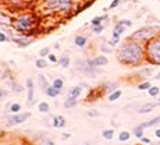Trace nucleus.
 I'll use <instances>...</instances> for the list:
<instances>
[{
	"instance_id": "423d86ee",
	"label": "nucleus",
	"mask_w": 160,
	"mask_h": 145,
	"mask_svg": "<svg viewBox=\"0 0 160 145\" xmlns=\"http://www.w3.org/2000/svg\"><path fill=\"white\" fill-rule=\"evenodd\" d=\"M75 70L79 73H82L84 75L89 77V78H93V77H96V75H99V74L103 73L99 67H91L87 63V60H82V59H79V60L75 61Z\"/></svg>"
},
{
	"instance_id": "37998d69",
	"label": "nucleus",
	"mask_w": 160,
	"mask_h": 145,
	"mask_svg": "<svg viewBox=\"0 0 160 145\" xmlns=\"http://www.w3.org/2000/svg\"><path fill=\"white\" fill-rule=\"evenodd\" d=\"M38 145H54V142L52 140H42Z\"/></svg>"
},
{
	"instance_id": "49530a36",
	"label": "nucleus",
	"mask_w": 160,
	"mask_h": 145,
	"mask_svg": "<svg viewBox=\"0 0 160 145\" xmlns=\"http://www.w3.org/2000/svg\"><path fill=\"white\" fill-rule=\"evenodd\" d=\"M155 135H156V138H159V140H160V128H156Z\"/></svg>"
},
{
	"instance_id": "603ef678",
	"label": "nucleus",
	"mask_w": 160,
	"mask_h": 145,
	"mask_svg": "<svg viewBox=\"0 0 160 145\" xmlns=\"http://www.w3.org/2000/svg\"><path fill=\"white\" fill-rule=\"evenodd\" d=\"M159 105H160V96H159Z\"/></svg>"
},
{
	"instance_id": "f257e3e1",
	"label": "nucleus",
	"mask_w": 160,
	"mask_h": 145,
	"mask_svg": "<svg viewBox=\"0 0 160 145\" xmlns=\"http://www.w3.org/2000/svg\"><path fill=\"white\" fill-rule=\"evenodd\" d=\"M116 57L120 64L127 67H139L146 61L145 57V44L135 41L128 36L124 42L118 45Z\"/></svg>"
},
{
	"instance_id": "c9c22d12",
	"label": "nucleus",
	"mask_w": 160,
	"mask_h": 145,
	"mask_svg": "<svg viewBox=\"0 0 160 145\" xmlns=\"http://www.w3.org/2000/svg\"><path fill=\"white\" fill-rule=\"evenodd\" d=\"M104 31V25L102 24V25H96V27H92V32L95 34V35H100Z\"/></svg>"
},
{
	"instance_id": "f3484780",
	"label": "nucleus",
	"mask_w": 160,
	"mask_h": 145,
	"mask_svg": "<svg viewBox=\"0 0 160 145\" xmlns=\"http://www.w3.org/2000/svg\"><path fill=\"white\" fill-rule=\"evenodd\" d=\"M109 20V14H104V15H96L91 20V25L92 27H96V25H102L103 21Z\"/></svg>"
},
{
	"instance_id": "f704fd0d",
	"label": "nucleus",
	"mask_w": 160,
	"mask_h": 145,
	"mask_svg": "<svg viewBox=\"0 0 160 145\" xmlns=\"http://www.w3.org/2000/svg\"><path fill=\"white\" fill-rule=\"evenodd\" d=\"M100 50H102L103 53H112L113 48L109 44H102V45H100Z\"/></svg>"
},
{
	"instance_id": "20e7f679",
	"label": "nucleus",
	"mask_w": 160,
	"mask_h": 145,
	"mask_svg": "<svg viewBox=\"0 0 160 145\" xmlns=\"http://www.w3.org/2000/svg\"><path fill=\"white\" fill-rule=\"evenodd\" d=\"M145 57L150 66H160V34L145 44Z\"/></svg>"
},
{
	"instance_id": "864d4df0",
	"label": "nucleus",
	"mask_w": 160,
	"mask_h": 145,
	"mask_svg": "<svg viewBox=\"0 0 160 145\" xmlns=\"http://www.w3.org/2000/svg\"><path fill=\"white\" fill-rule=\"evenodd\" d=\"M135 145H142V144H135Z\"/></svg>"
},
{
	"instance_id": "39448f33",
	"label": "nucleus",
	"mask_w": 160,
	"mask_h": 145,
	"mask_svg": "<svg viewBox=\"0 0 160 145\" xmlns=\"http://www.w3.org/2000/svg\"><path fill=\"white\" fill-rule=\"evenodd\" d=\"M159 34H160V27L159 25H146V27H142V28L137 29L130 38L141 42V44H146L149 39H152L153 36L159 35Z\"/></svg>"
},
{
	"instance_id": "c85d7f7f",
	"label": "nucleus",
	"mask_w": 160,
	"mask_h": 145,
	"mask_svg": "<svg viewBox=\"0 0 160 145\" xmlns=\"http://www.w3.org/2000/svg\"><path fill=\"white\" fill-rule=\"evenodd\" d=\"M102 137L104 138V140H107V141L113 140V137H114V130H113V128H110V130H103L102 131Z\"/></svg>"
},
{
	"instance_id": "a19ab883",
	"label": "nucleus",
	"mask_w": 160,
	"mask_h": 145,
	"mask_svg": "<svg viewBox=\"0 0 160 145\" xmlns=\"http://www.w3.org/2000/svg\"><path fill=\"white\" fill-rule=\"evenodd\" d=\"M7 41H8V38H7V35H6V32L0 31V44H4V42H7Z\"/></svg>"
},
{
	"instance_id": "0eeeda50",
	"label": "nucleus",
	"mask_w": 160,
	"mask_h": 145,
	"mask_svg": "<svg viewBox=\"0 0 160 145\" xmlns=\"http://www.w3.org/2000/svg\"><path fill=\"white\" fill-rule=\"evenodd\" d=\"M31 117V112H20V113H13L11 116L7 117L6 120V126L7 127H14V126H20L25 123Z\"/></svg>"
},
{
	"instance_id": "473e14b6",
	"label": "nucleus",
	"mask_w": 160,
	"mask_h": 145,
	"mask_svg": "<svg viewBox=\"0 0 160 145\" xmlns=\"http://www.w3.org/2000/svg\"><path fill=\"white\" fill-rule=\"evenodd\" d=\"M150 87H152L150 81H143V82H141V84L138 85V89H139V91H148Z\"/></svg>"
},
{
	"instance_id": "7c9ffc66",
	"label": "nucleus",
	"mask_w": 160,
	"mask_h": 145,
	"mask_svg": "<svg viewBox=\"0 0 160 145\" xmlns=\"http://www.w3.org/2000/svg\"><path fill=\"white\" fill-rule=\"evenodd\" d=\"M52 85H53L54 88H57V89H63V87H64V80L63 78H54L53 82H52Z\"/></svg>"
},
{
	"instance_id": "de8ad7c7",
	"label": "nucleus",
	"mask_w": 160,
	"mask_h": 145,
	"mask_svg": "<svg viewBox=\"0 0 160 145\" xmlns=\"http://www.w3.org/2000/svg\"><path fill=\"white\" fill-rule=\"evenodd\" d=\"M4 95H6V92H4V91H2V89H0V98H3V96H4Z\"/></svg>"
},
{
	"instance_id": "2eb2a0df",
	"label": "nucleus",
	"mask_w": 160,
	"mask_h": 145,
	"mask_svg": "<svg viewBox=\"0 0 160 145\" xmlns=\"http://www.w3.org/2000/svg\"><path fill=\"white\" fill-rule=\"evenodd\" d=\"M160 124V116H156L155 119H150V120H148V122H143V123H141V127L142 128H150V127H155V126H158Z\"/></svg>"
},
{
	"instance_id": "5fc2aeb1",
	"label": "nucleus",
	"mask_w": 160,
	"mask_h": 145,
	"mask_svg": "<svg viewBox=\"0 0 160 145\" xmlns=\"http://www.w3.org/2000/svg\"><path fill=\"white\" fill-rule=\"evenodd\" d=\"M21 145H27V144H21Z\"/></svg>"
},
{
	"instance_id": "c756f323",
	"label": "nucleus",
	"mask_w": 160,
	"mask_h": 145,
	"mask_svg": "<svg viewBox=\"0 0 160 145\" xmlns=\"http://www.w3.org/2000/svg\"><path fill=\"white\" fill-rule=\"evenodd\" d=\"M148 94H149V96L152 98H156L160 95V88L159 87H150L149 89H148Z\"/></svg>"
},
{
	"instance_id": "7ed1b4c3",
	"label": "nucleus",
	"mask_w": 160,
	"mask_h": 145,
	"mask_svg": "<svg viewBox=\"0 0 160 145\" xmlns=\"http://www.w3.org/2000/svg\"><path fill=\"white\" fill-rule=\"evenodd\" d=\"M75 0H43V8L48 13H57L61 15H72Z\"/></svg>"
},
{
	"instance_id": "393cba45",
	"label": "nucleus",
	"mask_w": 160,
	"mask_h": 145,
	"mask_svg": "<svg viewBox=\"0 0 160 145\" xmlns=\"http://www.w3.org/2000/svg\"><path fill=\"white\" fill-rule=\"evenodd\" d=\"M143 131H145V128H142L139 124H138V126H135V127H134V130H132V134H134L135 137L138 138V140H141V138L143 137Z\"/></svg>"
},
{
	"instance_id": "5701e85b",
	"label": "nucleus",
	"mask_w": 160,
	"mask_h": 145,
	"mask_svg": "<svg viewBox=\"0 0 160 145\" xmlns=\"http://www.w3.org/2000/svg\"><path fill=\"white\" fill-rule=\"evenodd\" d=\"M121 95H122V91L117 88L116 91H113L112 94H109V102H116V101H118L120 98H121Z\"/></svg>"
},
{
	"instance_id": "f8f14e48",
	"label": "nucleus",
	"mask_w": 160,
	"mask_h": 145,
	"mask_svg": "<svg viewBox=\"0 0 160 145\" xmlns=\"http://www.w3.org/2000/svg\"><path fill=\"white\" fill-rule=\"evenodd\" d=\"M156 106H159V102H153V103H145V105H141L138 107L137 113H141V115H145V113H149L155 109Z\"/></svg>"
},
{
	"instance_id": "6e6552de",
	"label": "nucleus",
	"mask_w": 160,
	"mask_h": 145,
	"mask_svg": "<svg viewBox=\"0 0 160 145\" xmlns=\"http://www.w3.org/2000/svg\"><path fill=\"white\" fill-rule=\"evenodd\" d=\"M25 89H27V105H28V106H32L33 98H35V81H33L32 78H27Z\"/></svg>"
},
{
	"instance_id": "9d476101",
	"label": "nucleus",
	"mask_w": 160,
	"mask_h": 145,
	"mask_svg": "<svg viewBox=\"0 0 160 145\" xmlns=\"http://www.w3.org/2000/svg\"><path fill=\"white\" fill-rule=\"evenodd\" d=\"M87 63L91 67H103L109 63V59L104 54H99V56H95L93 59H87Z\"/></svg>"
},
{
	"instance_id": "412c9836",
	"label": "nucleus",
	"mask_w": 160,
	"mask_h": 145,
	"mask_svg": "<svg viewBox=\"0 0 160 145\" xmlns=\"http://www.w3.org/2000/svg\"><path fill=\"white\" fill-rule=\"evenodd\" d=\"M38 85H39V88H41L42 91H45V89L48 88L50 84L48 82V80H46V77H45V75L39 74V75H38Z\"/></svg>"
},
{
	"instance_id": "72a5a7b5",
	"label": "nucleus",
	"mask_w": 160,
	"mask_h": 145,
	"mask_svg": "<svg viewBox=\"0 0 160 145\" xmlns=\"http://www.w3.org/2000/svg\"><path fill=\"white\" fill-rule=\"evenodd\" d=\"M50 53L52 52H50V48H49V46H45V48H42L41 50H39V56L41 57H48Z\"/></svg>"
},
{
	"instance_id": "f03ea898",
	"label": "nucleus",
	"mask_w": 160,
	"mask_h": 145,
	"mask_svg": "<svg viewBox=\"0 0 160 145\" xmlns=\"http://www.w3.org/2000/svg\"><path fill=\"white\" fill-rule=\"evenodd\" d=\"M11 25H13V28L17 34L29 36V38H32V36L38 35V32H41V29L38 28V18H36L35 14L18 15L17 18L13 20Z\"/></svg>"
},
{
	"instance_id": "9b49d317",
	"label": "nucleus",
	"mask_w": 160,
	"mask_h": 145,
	"mask_svg": "<svg viewBox=\"0 0 160 145\" xmlns=\"http://www.w3.org/2000/svg\"><path fill=\"white\" fill-rule=\"evenodd\" d=\"M125 28L127 27H124L120 21H117L116 23V25L113 27V32H112V38H117V39H120L121 38V35L125 32Z\"/></svg>"
},
{
	"instance_id": "c03bdc74",
	"label": "nucleus",
	"mask_w": 160,
	"mask_h": 145,
	"mask_svg": "<svg viewBox=\"0 0 160 145\" xmlns=\"http://www.w3.org/2000/svg\"><path fill=\"white\" fill-rule=\"evenodd\" d=\"M60 138H61L63 141H67V140H70V138H71V134H70V132H63Z\"/></svg>"
},
{
	"instance_id": "4be33fe9",
	"label": "nucleus",
	"mask_w": 160,
	"mask_h": 145,
	"mask_svg": "<svg viewBox=\"0 0 160 145\" xmlns=\"http://www.w3.org/2000/svg\"><path fill=\"white\" fill-rule=\"evenodd\" d=\"M11 89H13V92H15V94H21V92L25 91L22 85L18 84V82L15 81L14 78H11Z\"/></svg>"
},
{
	"instance_id": "a18cd8bd",
	"label": "nucleus",
	"mask_w": 160,
	"mask_h": 145,
	"mask_svg": "<svg viewBox=\"0 0 160 145\" xmlns=\"http://www.w3.org/2000/svg\"><path fill=\"white\" fill-rule=\"evenodd\" d=\"M141 142H142V144H146V145H149V144H150V140H149L148 137H142V138H141Z\"/></svg>"
},
{
	"instance_id": "e433bc0d",
	"label": "nucleus",
	"mask_w": 160,
	"mask_h": 145,
	"mask_svg": "<svg viewBox=\"0 0 160 145\" xmlns=\"http://www.w3.org/2000/svg\"><path fill=\"white\" fill-rule=\"evenodd\" d=\"M107 44L112 46V48H116V46L120 45V39H117V38H110L109 41H107Z\"/></svg>"
},
{
	"instance_id": "3c124183",
	"label": "nucleus",
	"mask_w": 160,
	"mask_h": 145,
	"mask_svg": "<svg viewBox=\"0 0 160 145\" xmlns=\"http://www.w3.org/2000/svg\"><path fill=\"white\" fill-rule=\"evenodd\" d=\"M0 74H2V67H0Z\"/></svg>"
},
{
	"instance_id": "a211bd4d",
	"label": "nucleus",
	"mask_w": 160,
	"mask_h": 145,
	"mask_svg": "<svg viewBox=\"0 0 160 145\" xmlns=\"http://www.w3.org/2000/svg\"><path fill=\"white\" fill-rule=\"evenodd\" d=\"M81 94H82V87L81 85H75V87H72L68 91V95H67V96L68 98H79Z\"/></svg>"
},
{
	"instance_id": "79ce46f5",
	"label": "nucleus",
	"mask_w": 160,
	"mask_h": 145,
	"mask_svg": "<svg viewBox=\"0 0 160 145\" xmlns=\"http://www.w3.org/2000/svg\"><path fill=\"white\" fill-rule=\"evenodd\" d=\"M120 23H121L124 27H127V28L132 27V21H131V20H120Z\"/></svg>"
},
{
	"instance_id": "4468645a",
	"label": "nucleus",
	"mask_w": 160,
	"mask_h": 145,
	"mask_svg": "<svg viewBox=\"0 0 160 145\" xmlns=\"http://www.w3.org/2000/svg\"><path fill=\"white\" fill-rule=\"evenodd\" d=\"M74 45L77 46V48H85V46L88 45V38L84 35H77L75 38H74Z\"/></svg>"
},
{
	"instance_id": "b1692460",
	"label": "nucleus",
	"mask_w": 160,
	"mask_h": 145,
	"mask_svg": "<svg viewBox=\"0 0 160 145\" xmlns=\"http://www.w3.org/2000/svg\"><path fill=\"white\" fill-rule=\"evenodd\" d=\"M153 74V69L152 67H145V69H141L137 73V75H139V77H150Z\"/></svg>"
},
{
	"instance_id": "a878e982",
	"label": "nucleus",
	"mask_w": 160,
	"mask_h": 145,
	"mask_svg": "<svg viewBox=\"0 0 160 145\" xmlns=\"http://www.w3.org/2000/svg\"><path fill=\"white\" fill-rule=\"evenodd\" d=\"M35 66L36 69H46L48 67V60L45 57H39L35 60Z\"/></svg>"
},
{
	"instance_id": "bb28decb",
	"label": "nucleus",
	"mask_w": 160,
	"mask_h": 145,
	"mask_svg": "<svg viewBox=\"0 0 160 145\" xmlns=\"http://www.w3.org/2000/svg\"><path fill=\"white\" fill-rule=\"evenodd\" d=\"M38 109H39V112L41 113H49V110H50V105L48 103V102H39V105H38Z\"/></svg>"
},
{
	"instance_id": "ddd939ff",
	"label": "nucleus",
	"mask_w": 160,
	"mask_h": 145,
	"mask_svg": "<svg viewBox=\"0 0 160 145\" xmlns=\"http://www.w3.org/2000/svg\"><path fill=\"white\" fill-rule=\"evenodd\" d=\"M52 124H53V127L54 128H63L64 126L67 124V122H66V119H64V116H61V115H56L53 117V120H52Z\"/></svg>"
},
{
	"instance_id": "09e8293b",
	"label": "nucleus",
	"mask_w": 160,
	"mask_h": 145,
	"mask_svg": "<svg viewBox=\"0 0 160 145\" xmlns=\"http://www.w3.org/2000/svg\"><path fill=\"white\" fill-rule=\"evenodd\" d=\"M155 80H160V71H159V73L155 75Z\"/></svg>"
},
{
	"instance_id": "dca6fc26",
	"label": "nucleus",
	"mask_w": 160,
	"mask_h": 145,
	"mask_svg": "<svg viewBox=\"0 0 160 145\" xmlns=\"http://www.w3.org/2000/svg\"><path fill=\"white\" fill-rule=\"evenodd\" d=\"M43 92H45V94H46V95H48V96H49V98H57V96H58V95H60V94H61V89H57V88H54V87H53V85H52V84H50V85H49V87H48V88H46V89H45V91H43Z\"/></svg>"
},
{
	"instance_id": "aec40b11",
	"label": "nucleus",
	"mask_w": 160,
	"mask_h": 145,
	"mask_svg": "<svg viewBox=\"0 0 160 145\" xmlns=\"http://www.w3.org/2000/svg\"><path fill=\"white\" fill-rule=\"evenodd\" d=\"M77 105H78V98H68L67 96V99L64 101V107H66V109H72V107H75Z\"/></svg>"
},
{
	"instance_id": "ea45409f",
	"label": "nucleus",
	"mask_w": 160,
	"mask_h": 145,
	"mask_svg": "<svg viewBox=\"0 0 160 145\" xmlns=\"http://www.w3.org/2000/svg\"><path fill=\"white\" fill-rule=\"evenodd\" d=\"M87 115H88L89 117H99L100 113L98 112V110H89V112H87Z\"/></svg>"
},
{
	"instance_id": "cd10ccee",
	"label": "nucleus",
	"mask_w": 160,
	"mask_h": 145,
	"mask_svg": "<svg viewBox=\"0 0 160 145\" xmlns=\"http://www.w3.org/2000/svg\"><path fill=\"white\" fill-rule=\"evenodd\" d=\"M130 138H131L130 131H121L118 134V140L121 141V142H127V141H130Z\"/></svg>"
},
{
	"instance_id": "6ab92c4d",
	"label": "nucleus",
	"mask_w": 160,
	"mask_h": 145,
	"mask_svg": "<svg viewBox=\"0 0 160 145\" xmlns=\"http://www.w3.org/2000/svg\"><path fill=\"white\" fill-rule=\"evenodd\" d=\"M70 64H71V59H70L68 54H63V56L58 59V66L63 67V69H68Z\"/></svg>"
},
{
	"instance_id": "2f4dec72",
	"label": "nucleus",
	"mask_w": 160,
	"mask_h": 145,
	"mask_svg": "<svg viewBox=\"0 0 160 145\" xmlns=\"http://www.w3.org/2000/svg\"><path fill=\"white\" fill-rule=\"evenodd\" d=\"M10 112L11 113H20L21 112V105L18 102H14V103L10 105Z\"/></svg>"
},
{
	"instance_id": "1a4fd4ad",
	"label": "nucleus",
	"mask_w": 160,
	"mask_h": 145,
	"mask_svg": "<svg viewBox=\"0 0 160 145\" xmlns=\"http://www.w3.org/2000/svg\"><path fill=\"white\" fill-rule=\"evenodd\" d=\"M11 42H14L15 45L18 46V48H27L28 45H31L33 42V38H29V36H25V35H21V34H18V35H11L10 36Z\"/></svg>"
},
{
	"instance_id": "58836bf2",
	"label": "nucleus",
	"mask_w": 160,
	"mask_h": 145,
	"mask_svg": "<svg viewBox=\"0 0 160 145\" xmlns=\"http://www.w3.org/2000/svg\"><path fill=\"white\" fill-rule=\"evenodd\" d=\"M122 0H113L112 3H110V6H109V8L110 10H113V8H116V7H118L120 6V3H121Z\"/></svg>"
},
{
	"instance_id": "8fccbe9b",
	"label": "nucleus",
	"mask_w": 160,
	"mask_h": 145,
	"mask_svg": "<svg viewBox=\"0 0 160 145\" xmlns=\"http://www.w3.org/2000/svg\"><path fill=\"white\" fill-rule=\"evenodd\" d=\"M82 145H89V142H84V144H82Z\"/></svg>"
},
{
	"instance_id": "4c0bfd02",
	"label": "nucleus",
	"mask_w": 160,
	"mask_h": 145,
	"mask_svg": "<svg viewBox=\"0 0 160 145\" xmlns=\"http://www.w3.org/2000/svg\"><path fill=\"white\" fill-rule=\"evenodd\" d=\"M48 60L50 61V63H53V64H58V57H57L54 53H50V54H49V56H48Z\"/></svg>"
}]
</instances>
